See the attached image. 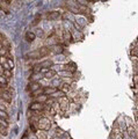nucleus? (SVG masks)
I'll use <instances>...</instances> for the list:
<instances>
[{
    "mask_svg": "<svg viewBox=\"0 0 138 139\" xmlns=\"http://www.w3.org/2000/svg\"><path fill=\"white\" fill-rule=\"evenodd\" d=\"M37 125H39L40 130H42V131H48L51 127V121L48 117H41L39 122H37Z\"/></svg>",
    "mask_w": 138,
    "mask_h": 139,
    "instance_id": "obj_1",
    "label": "nucleus"
},
{
    "mask_svg": "<svg viewBox=\"0 0 138 139\" xmlns=\"http://www.w3.org/2000/svg\"><path fill=\"white\" fill-rule=\"evenodd\" d=\"M58 104H59V108L61 109V111H66L70 107V98L69 97H61L58 100Z\"/></svg>",
    "mask_w": 138,
    "mask_h": 139,
    "instance_id": "obj_2",
    "label": "nucleus"
},
{
    "mask_svg": "<svg viewBox=\"0 0 138 139\" xmlns=\"http://www.w3.org/2000/svg\"><path fill=\"white\" fill-rule=\"evenodd\" d=\"M64 71H67L69 73H75L77 72V64L74 62H69L64 65Z\"/></svg>",
    "mask_w": 138,
    "mask_h": 139,
    "instance_id": "obj_3",
    "label": "nucleus"
},
{
    "mask_svg": "<svg viewBox=\"0 0 138 139\" xmlns=\"http://www.w3.org/2000/svg\"><path fill=\"white\" fill-rule=\"evenodd\" d=\"M44 107L45 106L43 103L36 102V101L30 103V110H33V111H42V110H44Z\"/></svg>",
    "mask_w": 138,
    "mask_h": 139,
    "instance_id": "obj_4",
    "label": "nucleus"
},
{
    "mask_svg": "<svg viewBox=\"0 0 138 139\" xmlns=\"http://www.w3.org/2000/svg\"><path fill=\"white\" fill-rule=\"evenodd\" d=\"M0 97H1V100L6 101L7 103H11V101H12V95H11V93L7 91H2L1 94H0Z\"/></svg>",
    "mask_w": 138,
    "mask_h": 139,
    "instance_id": "obj_5",
    "label": "nucleus"
},
{
    "mask_svg": "<svg viewBox=\"0 0 138 139\" xmlns=\"http://www.w3.org/2000/svg\"><path fill=\"white\" fill-rule=\"evenodd\" d=\"M26 58H27V59H40L41 54H40L39 50H35L33 52H30V53H28L27 56H26Z\"/></svg>",
    "mask_w": 138,
    "mask_h": 139,
    "instance_id": "obj_6",
    "label": "nucleus"
},
{
    "mask_svg": "<svg viewBox=\"0 0 138 139\" xmlns=\"http://www.w3.org/2000/svg\"><path fill=\"white\" fill-rule=\"evenodd\" d=\"M58 89H60L61 92L65 93V94H66L67 92L71 91V85H70L69 82H63V83H61V85L59 86V88H58Z\"/></svg>",
    "mask_w": 138,
    "mask_h": 139,
    "instance_id": "obj_7",
    "label": "nucleus"
},
{
    "mask_svg": "<svg viewBox=\"0 0 138 139\" xmlns=\"http://www.w3.org/2000/svg\"><path fill=\"white\" fill-rule=\"evenodd\" d=\"M39 52L41 54V58L45 57V56H48V54L50 53V48H48V46H43V48L39 49Z\"/></svg>",
    "mask_w": 138,
    "mask_h": 139,
    "instance_id": "obj_8",
    "label": "nucleus"
},
{
    "mask_svg": "<svg viewBox=\"0 0 138 139\" xmlns=\"http://www.w3.org/2000/svg\"><path fill=\"white\" fill-rule=\"evenodd\" d=\"M39 88H41V83L40 82H31L30 85L28 86V89L30 91L31 93L35 92V91H37Z\"/></svg>",
    "mask_w": 138,
    "mask_h": 139,
    "instance_id": "obj_9",
    "label": "nucleus"
},
{
    "mask_svg": "<svg viewBox=\"0 0 138 139\" xmlns=\"http://www.w3.org/2000/svg\"><path fill=\"white\" fill-rule=\"evenodd\" d=\"M59 17H60V14L58 12H50V13H48L49 20H58Z\"/></svg>",
    "mask_w": 138,
    "mask_h": 139,
    "instance_id": "obj_10",
    "label": "nucleus"
},
{
    "mask_svg": "<svg viewBox=\"0 0 138 139\" xmlns=\"http://www.w3.org/2000/svg\"><path fill=\"white\" fill-rule=\"evenodd\" d=\"M63 37H64V39H65V42H72V39H73L72 34L70 33L69 30L64 31V33H63Z\"/></svg>",
    "mask_w": 138,
    "mask_h": 139,
    "instance_id": "obj_11",
    "label": "nucleus"
},
{
    "mask_svg": "<svg viewBox=\"0 0 138 139\" xmlns=\"http://www.w3.org/2000/svg\"><path fill=\"white\" fill-rule=\"evenodd\" d=\"M36 38V34L33 33V31H27L26 33V39L28 41V42H33V41Z\"/></svg>",
    "mask_w": 138,
    "mask_h": 139,
    "instance_id": "obj_12",
    "label": "nucleus"
},
{
    "mask_svg": "<svg viewBox=\"0 0 138 139\" xmlns=\"http://www.w3.org/2000/svg\"><path fill=\"white\" fill-rule=\"evenodd\" d=\"M44 87H41V88H39L37 91H35L31 93V96H35V97H39L41 96V95H44Z\"/></svg>",
    "mask_w": 138,
    "mask_h": 139,
    "instance_id": "obj_13",
    "label": "nucleus"
},
{
    "mask_svg": "<svg viewBox=\"0 0 138 139\" xmlns=\"http://www.w3.org/2000/svg\"><path fill=\"white\" fill-rule=\"evenodd\" d=\"M56 74H57V72H56L55 70H49V71L44 74V79H48V80L49 79H52Z\"/></svg>",
    "mask_w": 138,
    "mask_h": 139,
    "instance_id": "obj_14",
    "label": "nucleus"
},
{
    "mask_svg": "<svg viewBox=\"0 0 138 139\" xmlns=\"http://www.w3.org/2000/svg\"><path fill=\"white\" fill-rule=\"evenodd\" d=\"M41 67L42 68H50L52 65H54V63H52V60H46V62H43L40 64Z\"/></svg>",
    "mask_w": 138,
    "mask_h": 139,
    "instance_id": "obj_15",
    "label": "nucleus"
},
{
    "mask_svg": "<svg viewBox=\"0 0 138 139\" xmlns=\"http://www.w3.org/2000/svg\"><path fill=\"white\" fill-rule=\"evenodd\" d=\"M58 88H55V87H46V88L44 89V95H46L48 96V94H54L55 92H57Z\"/></svg>",
    "mask_w": 138,
    "mask_h": 139,
    "instance_id": "obj_16",
    "label": "nucleus"
},
{
    "mask_svg": "<svg viewBox=\"0 0 138 139\" xmlns=\"http://www.w3.org/2000/svg\"><path fill=\"white\" fill-rule=\"evenodd\" d=\"M51 97H58V98H61V97H65V93H63L60 89H57V92H55L54 94L51 95Z\"/></svg>",
    "mask_w": 138,
    "mask_h": 139,
    "instance_id": "obj_17",
    "label": "nucleus"
},
{
    "mask_svg": "<svg viewBox=\"0 0 138 139\" xmlns=\"http://www.w3.org/2000/svg\"><path fill=\"white\" fill-rule=\"evenodd\" d=\"M128 133H129V135H130L132 138L137 137V131L135 130V127H134V126H131V125H129V126H128Z\"/></svg>",
    "mask_w": 138,
    "mask_h": 139,
    "instance_id": "obj_18",
    "label": "nucleus"
},
{
    "mask_svg": "<svg viewBox=\"0 0 138 139\" xmlns=\"http://www.w3.org/2000/svg\"><path fill=\"white\" fill-rule=\"evenodd\" d=\"M36 137H37V139H46L45 131H42V130L36 131Z\"/></svg>",
    "mask_w": 138,
    "mask_h": 139,
    "instance_id": "obj_19",
    "label": "nucleus"
},
{
    "mask_svg": "<svg viewBox=\"0 0 138 139\" xmlns=\"http://www.w3.org/2000/svg\"><path fill=\"white\" fill-rule=\"evenodd\" d=\"M55 50V52L56 53H61V52H63V48H61V46L59 45V44H56V45H54L52 46V48H50V50Z\"/></svg>",
    "mask_w": 138,
    "mask_h": 139,
    "instance_id": "obj_20",
    "label": "nucleus"
},
{
    "mask_svg": "<svg viewBox=\"0 0 138 139\" xmlns=\"http://www.w3.org/2000/svg\"><path fill=\"white\" fill-rule=\"evenodd\" d=\"M48 96L46 95H41V96H39V97H36V102H40V103H44V102H46L48 101Z\"/></svg>",
    "mask_w": 138,
    "mask_h": 139,
    "instance_id": "obj_21",
    "label": "nucleus"
},
{
    "mask_svg": "<svg viewBox=\"0 0 138 139\" xmlns=\"http://www.w3.org/2000/svg\"><path fill=\"white\" fill-rule=\"evenodd\" d=\"M8 82V79L6 77H4V75H0V85L1 86H6Z\"/></svg>",
    "mask_w": 138,
    "mask_h": 139,
    "instance_id": "obj_22",
    "label": "nucleus"
},
{
    "mask_svg": "<svg viewBox=\"0 0 138 139\" xmlns=\"http://www.w3.org/2000/svg\"><path fill=\"white\" fill-rule=\"evenodd\" d=\"M60 82H61V79H55L54 81H52V87H55V88H59Z\"/></svg>",
    "mask_w": 138,
    "mask_h": 139,
    "instance_id": "obj_23",
    "label": "nucleus"
},
{
    "mask_svg": "<svg viewBox=\"0 0 138 139\" xmlns=\"http://www.w3.org/2000/svg\"><path fill=\"white\" fill-rule=\"evenodd\" d=\"M0 126L8 127V121L5 120V118H1V117H0Z\"/></svg>",
    "mask_w": 138,
    "mask_h": 139,
    "instance_id": "obj_24",
    "label": "nucleus"
},
{
    "mask_svg": "<svg viewBox=\"0 0 138 139\" xmlns=\"http://www.w3.org/2000/svg\"><path fill=\"white\" fill-rule=\"evenodd\" d=\"M0 133H1L2 136H7V135H8V130H7V127L0 126Z\"/></svg>",
    "mask_w": 138,
    "mask_h": 139,
    "instance_id": "obj_25",
    "label": "nucleus"
},
{
    "mask_svg": "<svg viewBox=\"0 0 138 139\" xmlns=\"http://www.w3.org/2000/svg\"><path fill=\"white\" fill-rule=\"evenodd\" d=\"M7 64H8V66H9L11 70L14 68V60L12 59V58H7Z\"/></svg>",
    "mask_w": 138,
    "mask_h": 139,
    "instance_id": "obj_26",
    "label": "nucleus"
},
{
    "mask_svg": "<svg viewBox=\"0 0 138 139\" xmlns=\"http://www.w3.org/2000/svg\"><path fill=\"white\" fill-rule=\"evenodd\" d=\"M0 117L1 118H5V120L8 121V114L6 111H4V110H0Z\"/></svg>",
    "mask_w": 138,
    "mask_h": 139,
    "instance_id": "obj_27",
    "label": "nucleus"
},
{
    "mask_svg": "<svg viewBox=\"0 0 138 139\" xmlns=\"http://www.w3.org/2000/svg\"><path fill=\"white\" fill-rule=\"evenodd\" d=\"M41 21V16L40 15H37L36 17H35V19L33 20V22H31V24H33V26H36L37 24V23H39Z\"/></svg>",
    "mask_w": 138,
    "mask_h": 139,
    "instance_id": "obj_28",
    "label": "nucleus"
},
{
    "mask_svg": "<svg viewBox=\"0 0 138 139\" xmlns=\"http://www.w3.org/2000/svg\"><path fill=\"white\" fill-rule=\"evenodd\" d=\"M6 53H7V49H6L5 45H4V46H1V48H0V56H5Z\"/></svg>",
    "mask_w": 138,
    "mask_h": 139,
    "instance_id": "obj_29",
    "label": "nucleus"
},
{
    "mask_svg": "<svg viewBox=\"0 0 138 139\" xmlns=\"http://www.w3.org/2000/svg\"><path fill=\"white\" fill-rule=\"evenodd\" d=\"M36 36H39V37H43V36H44V31H43V30H41V29H37V30H36Z\"/></svg>",
    "mask_w": 138,
    "mask_h": 139,
    "instance_id": "obj_30",
    "label": "nucleus"
},
{
    "mask_svg": "<svg viewBox=\"0 0 138 139\" xmlns=\"http://www.w3.org/2000/svg\"><path fill=\"white\" fill-rule=\"evenodd\" d=\"M4 77H6L8 79V78L12 77V71H5L4 70Z\"/></svg>",
    "mask_w": 138,
    "mask_h": 139,
    "instance_id": "obj_31",
    "label": "nucleus"
},
{
    "mask_svg": "<svg viewBox=\"0 0 138 139\" xmlns=\"http://www.w3.org/2000/svg\"><path fill=\"white\" fill-rule=\"evenodd\" d=\"M131 54H132V56H135V58H138V49L137 48L132 49V51H131Z\"/></svg>",
    "mask_w": 138,
    "mask_h": 139,
    "instance_id": "obj_32",
    "label": "nucleus"
},
{
    "mask_svg": "<svg viewBox=\"0 0 138 139\" xmlns=\"http://www.w3.org/2000/svg\"><path fill=\"white\" fill-rule=\"evenodd\" d=\"M7 14V12H5V11H2V9H0V19H2V17H5V15Z\"/></svg>",
    "mask_w": 138,
    "mask_h": 139,
    "instance_id": "obj_33",
    "label": "nucleus"
},
{
    "mask_svg": "<svg viewBox=\"0 0 138 139\" xmlns=\"http://www.w3.org/2000/svg\"><path fill=\"white\" fill-rule=\"evenodd\" d=\"M134 81H135V83L136 85H138V73H136L134 75Z\"/></svg>",
    "mask_w": 138,
    "mask_h": 139,
    "instance_id": "obj_34",
    "label": "nucleus"
},
{
    "mask_svg": "<svg viewBox=\"0 0 138 139\" xmlns=\"http://www.w3.org/2000/svg\"><path fill=\"white\" fill-rule=\"evenodd\" d=\"M6 108H7V107H6L4 103H0V110H4V111H6Z\"/></svg>",
    "mask_w": 138,
    "mask_h": 139,
    "instance_id": "obj_35",
    "label": "nucleus"
},
{
    "mask_svg": "<svg viewBox=\"0 0 138 139\" xmlns=\"http://www.w3.org/2000/svg\"><path fill=\"white\" fill-rule=\"evenodd\" d=\"M135 115H136V120H137V122H138V111H137V110L135 111Z\"/></svg>",
    "mask_w": 138,
    "mask_h": 139,
    "instance_id": "obj_36",
    "label": "nucleus"
},
{
    "mask_svg": "<svg viewBox=\"0 0 138 139\" xmlns=\"http://www.w3.org/2000/svg\"><path fill=\"white\" fill-rule=\"evenodd\" d=\"M22 139H29V137H28V136H23Z\"/></svg>",
    "mask_w": 138,
    "mask_h": 139,
    "instance_id": "obj_37",
    "label": "nucleus"
}]
</instances>
